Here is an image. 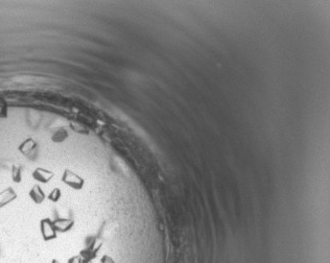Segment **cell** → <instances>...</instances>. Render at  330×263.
Segmentation results:
<instances>
[{
	"mask_svg": "<svg viewBox=\"0 0 330 263\" xmlns=\"http://www.w3.org/2000/svg\"><path fill=\"white\" fill-rule=\"evenodd\" d=\"M10 177H12V181L16 184H19L22 182V168L21 166L17 165V164H13L12 168H10Z\"/></svg>",
	"mask_w": 330,
	"mask_h": 263,
	"instance_id": "10",
	"label": "cell"
},
{
	"mask_svg": "<svg viewBox=\"0 0 330 263\" xmlns=\"http://www.w3.org/2000/svg\"><path fill=\"white\" fill-rule=\"evenodd\" d=\"M101 247H102L101 241L94 239L89 246L86 247L85 249H83L80 252L79 255L82 257V259L93 260L97 257V253H98V251H100Z\"/></svg>",
	"mask_w": 330,
	"mask_h": 263,
	"instance_id": "3",
	"label": "cell"
},
{
	"mask_svg": "<svg viewBox=\"0 0 330 263\" xmlns=\"http://www.w3.org/2000/svg\"><path fill=\"white\" fill-rule=\"evenodd\" d=\"M50 263H61V262H60L58 259H52Z\"/></svg>",
	"mask_w": 330,
	"mask_h": 263,
	"instance_id": "16",
	"label": "cell"
},
{
	"mask_svg": "<svg viewBox=\"0 0 330 263\" xmlns=\"http://www.w3.org/2000/svg\"><path fill=\"white\" fill-rule=\"evenodd\" d=\"M28 196L30 197V200L34 202L36 205H41L46 199V194L42 189L40 185L36 184L32 186L30 190L28 191Z\"/></svg>",
	"mask_w": 330,
	"mask_h": 263,
	"instance_id": "8",
	"label": "cell"
},
{
	"mask_svg": "<svg viewBox=\"0 0 330 263\" xmlns=\"http://www.w3.org/2000/svg\"><path fill=\"white\" fill-rule=\"evenodd\" d=\"M82 261H83V259H82V257L80 255H75V256L70 257L68 259L67 263H82Z\"/></svg>",
	"mask_w": 330,
	"mask_h": 263,
	"instance_id": "13",
	"label": "cell"
},
{
	"mask_svg": "<svg viewBox=\"0 0 330 263\" xmlns=\"http://www.w3.org/2000/svg\"><path fill=\"white\" fill-rule=\"evenodd\" d=\"M31 177L35 181L41 184H47L54 178V173L53 171L44 167H37L31 172Z\"/></svg>",
	"mask_w": 330,
	"mask_h": 263,
	"instance_id": "4",
	"label": "cell"
},
{
	"mask_svg": "<svg viewBox=\"0 0 330 263\" xmlns=\"http://www.w3.org/2000/svg\"><path fill=\"white\" fill-rule=\"evenodd\" d=\"M8 117V106L5 100L0 97V119H6Z\"/></svg>",
	"mask_w": 330,
	"mask_h": 263,
	"instance_id": "12",
	"label": "cell"
},
{
	"mask_svg": "<svg viewBox=\"0 0 330 263\" xmlns=\"http://www.w3.org/2000/svg\"><path fill=\"white\" fill-rule=\"evenodd\" d=\"M68 136L69 134L67 130H65L64 128H59L54 130L51 134V141L53 143H62V142L68 138Z\"/></svg>",
	"mask_w": 330,
	"mask_h": 263,
	"instance_id": "9",
	"label": "cell"
},
{
	"mask_svg": "<svg viewBox=\"0 0 330 263\" xmlns=\"http://www.w3.org/2000/svg\"><path fill=\"white\" fill-rule=\"evenodd\" d=\"M61 181L73 190H82L85 185V180L81 177V175L73 172L70 169L64 170Z\"/></svg>",
	"mask_w": 330,
	"mask_h": 263,
	"instance_id": "1",
	"label": "cell"
},
{
	"mask_svg": "<svg viewBox=\"0 0 330 263\" xmlns=\"http://www.w3.org/2000/svg\"><path fill=\"white\" fill-rule=\"evenodd\" d=\"M40 232L44 241H51L58 237L53 221L49 217H44L40 221Z\"/></svg>",
	"mask_w": 330,
	"mask_h": 263,
	"instance_id": "2",
	"label": "cell"
},
{
	"mask_svg": "<svg viewBox=\"0 0 330 263\" xmlns=\"http://www.w3.org/2000/svg\"><path fill=\"white\" fill-rule=\"evenodd\" d=\"M61 197H62V190L58 187L53 188L47 195V199L52 203H58L61 200Z\"/></svg>",
	"mask_w": 330,
	"mask_h": 263,
	"instance_id": "11",
	"label": "cell"
},
{
	"mask_svg": "<svg viewBox=\"0 0 330 263\" xmlns=\"http://www.w3.org/2000/svg\"><path fill=\"white\" fill-rule=\"evenodd\" d=\"M54 228L58 233H67L74 227V221L68 217H59L53 221Z\"/></svg>",
	"mask_w": 330,
	"mask_h": 263,
	"instance_id": "5",
	"label": "cell"
},
{
	"mask_svg": "<svg viewBox=\"0 0 330 263\" xmlns=\"http://www.w3.org/2000/svg\"><path fill=\"white\" fill-rule=\"evenodd\" d=\"M101 263H116V262L112 257H110L109 255H104L101 258Z\"/></svg>",
	"mask_w": 330,
	"mask_h": 263,
	"instance_id": "14",
	"label": "cell"
},
{
	"mask_svg": "<svg viewBox=\"0 0 330 263\" xmlns=\"http://www.w3.org/2000/svg\"><path fill=\"white\" fill-rule=\"evenodd\" d=\"M82 263H93V260H87V259H83Z\"/></svg>",
	"mask_w": 330,
	"mask_h": 263,
	"instance_id": "15",
	"label": "cell"
},
{
	"mask_svg": "<svg viewBox=\"0 0 330 263\" xmlns=\"http://www.w3.org/2000/svg\"><path fill=\"white\" fill-rule=\"evenodd\" d=\"M17 197L18 194L12 187H7L2 191H0V209H2L8 204L16 201Z\"/></svg>",
	"mask_w": 330,
	"mask_h": 263,
	"instance_id": "6",
	"label": "cell"
},
{
	"mask_svg": "<svg viewBox=\"0 0 330 263\" xmlns=\"http://www.w3.org/2000/svg\"><path fill=\"white\" fill-rule=\"evenodd\" d=\"M38 146V143L36 142L35 139L32 138H26L24 141H22L21 143L18 146V150L21 153V155H23L25 157L29 156L30 153L34 152V150H36Z\"/></svg>",
	"mask_w": 330,
	"mask_h": 263,
	"instance_id": "7",
	"label": "cell"
}]
</instances>
